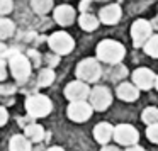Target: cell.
<instances>
[{
	"label": "cell",
	"instance_id": "obj_1",
	"mask_svg": "<svg viewBox=\"0 0 158 151\" xmlns=\"http://www.w3.org/2000/svg\"><path fill=\"white\" fill-rule=\"evenodd\" d=\"M126 55V49L119 41L114 39H104L97 44V59L99 61H106L109 65H116Z\"/></svg>",
	"mask_w": 158,
	"mask_h": 151
},
{
	"label": "cell",
	"instance_id": "obj_2",
	"mask_svg": "<svg viewBox=\"0 0 158 151\" xmlns=\"http://www.w3.org/2000/svg\"><path fill=\"white\" fill-rule=\"evenodd\" d=\"M77 78L80 82H85V83H94L100 78V73H102V68H100V63L99 59L95 58H85L77 65Z\"/></svg>",
	"mask_w": 158,
	"mask_h": 151
},
{
	"label": "cell",
	"instance_id": "obj_3",
	"mask_svg": "<svg viewBox=\"0 0 158 151\" xmlns=\"http://www.w3.org/2000/svg\"><path fill=\"white\" fill-rule=\"evenodd\" d=\"M53 110V104L46 95H31L26 99V112L31 117H46Z\"/></svg>",
	"mask_w": 158,
	"mask_h": 151
},
{
	"label": "cell",
	"instance_id": "obj_4",
	"mask_svg": "<svg viewBox=\"0 0 158 151\" xmlns=\"http://www.w3.org/2000/svg\"><path fill=\"white\" fill-rule=\"evenodd\" d=\"M9 66H10V73L17 82H26L31 75V61L27 56L21 55V53H12L9 58Z\"/></svg>",
	"mask_w": 158,
	"mask_h": 151
},
{
	"label": "cell",
	"instance_id": "obj_5",
	"mask_svg": "<svg viewBox=\"0 0 158 151\" xmlns=\"http://www.w3.org/2000/svg\"><path fill=\"white\" fill-rule=\"evenodd\" d=\"M48 46L56 53V55L65 56V55H68V53H72V49L75 48V41H73V38L68 32L58 31V32H53L48 38Z\"/></svg>",
	"mask_w": 158,
	"mask_h": 151
},
{
	"label": "cell",
	"instance_id": "obj_6",
	"mask_svg": "<svg viewBox=\"0 0 158 151\" xmlns=\"http://www.w3.org/2000/svg\"><path fill=\"white\" fill-rule=\"evenodd\" d=\"M138 139H139V133L131 124H117L114 127V141L121 146H126V148L136 146Z\"/></svg>",
	"mask_w": 158,
	"mask_h": 151
},
{
	"label": "cell",
	"instance_id": "obj_7",
	"mask_svg": "<svg viewBox=\"0 0 158 151\" xmlns=\"http://www.w3.org/2000/svg\"><path fill=\"white\" fill-rule=\"evenodd\" d=\"M151 31H153V27H151V24L148 21H144V19H139V21H136L133 26H131V38H133V44L136 46V48H141L144 44H146L148 41L151 39Z\"/></svg>",
	"mask_w": 158,
	"mask_h": 151
},
{
	"label": "cell",
	"instance_id": "obj_8",
	"mask_svg": "<svg viewBox=\"0 0 158 151\" xmlns=\"http://www.w3.org/2000/svg\"><path fill=\"white\" fill-rule=\"evenodd\" d=\"M94 107L90 105V102H70L66 107V116L70 117V120L73 122H85L92 117Z\"/></svg>",
	"mask_w": 158,
	"mask_h": 151
},
{
	"label": "cell",
	"instance_id": "obj_9",
	"mask_svg": "<svg viewBox=\"0 0 158 151\" xmlns=\"http://www.w3.org/2000/svg\"><path fill=\"white\" fill-rule=\"evenodd\" d=\"M90 92L92 90L89 88V85L85 82H80V80L70 82L65 87V97L70 102H85L90 97Z\"/></svg>",
	"mask_w": 158,
	"mask_h": 151
},
{
	"label": "cell",
	"instance_id": "obj_10",
	"mask_svg": "<svg viewBox=\"0 0 158 151\" xmlns=\"http://www.w3.org/2000/svg\"><path fill=\"white\" fill-rule=\"evenodd\" d=\"M90 105L94 107V110H99V112H102V110H106L107 107L110 105V102H112V93H110V90L107 88V87H95V88L90 92Z\"/></svg>",
	"mask_w": 158,
	"mask_h": 151
},
{
	"label": "cell",
	"instance_id": "obj_11",
	"mask_svg": "<svg viewBox=\"0 0 158 151\" xmlns=\"http://www.w3.org/2000/svg\"><path fill=\"white\" fill-rule=\"evenodd\" d=\"M131 76H133V83L141 90H150L156 83V76L150 68H136Z\"/></svg>",
	"mask_w": 158,
	"mask_h": 151
},
{
	"label": "cell",
	"instance_id": "obj_12",
	"mask_svg": "<svg viewBox=\"0 0 158 151\" xmlns=\"http://www.w3.org/2000/svg\"><path fill=\"white\" fill-rule=\"evenodd\" d=\"M121 15H123V10L117 4H109L106 7L100 9V14H99V21L106 26H112L116 22H119Z\"/></svg>",
	"mask_w": 158,
	"mask_h": 151
},
{
	"label": "cell",
	"instance_id": "obj_13",
	"mask_svg": "<svg viewBox=\"0 0 158 151\" xmlns=\"http://www.w3.org/2000/svg\"><path fill=\"white\" fill-rule=\"evenodd\" d=\"M116 95H117V99L124 100V102H134V100L139 97V88H138L134 83L123 82V83H119V85H117Z\"/></svg>",
	"mask_w": 158,
	"mask_h": 151
},
{
	"label": "cell",
	"instance_id": "obj_14",
	"mask_svg": "<svg viewBox=\"0 0 158 151\" xmlns=\"http://www.w3.org/2000/svg\"><path fill=\"white\" fill-rule=\"evenodd\" d=\"M77 14H75V9L72 5H60V7L55 9V21L58 22L60 26L66 27V26H72L73 21H75Z\"/></svg>",
	"mask_w": 158,
	"mask_h": 151
},
{
	"label": "cell",
	"instance_id": "obj_15",
	"mask_svg": "<svg viewBox=\"0 0 158 151\" xmlns=\"http://www.w3.org/2000/svg\"><path fill=\"white\" fill-rule=\"evenodd\" d=\"M94 137H95L97 143L106 146V144L114 137V127L110 126L109 122H99L94 127Z\"/></svg>",
	"mask_w": 158,
	"mask_h": 151
},
{
	"label": "cell",
	"instance_id": "obj_16",
	"mask_svg": "<svg viewBox=\"0 0 158 151\" xmlns=\"http://www.w3.org/2000/svg\"><path fill=\"white\" fill-rule=\"evenodd\" d=\"M9 149L10 151H31V141L24 136V134H15L9 141Z\"/></svg>",
	"mask_w": 158,
	"mask_h": 151
},
{
	"label": "cell",
	"instance_id": "obj_17",
	"mask_svg": "<svg viewBox=\"0 0 158 151\" xmlns=\"http://www.w3.org/2000/svg\"><path fill=\"white\" fill-rule=\"evenodd\" d=\"M24 136L27 137L31 143H38V141L44 139V129L41 124H29L24 129Z\"/></svg>",
	"mask_w": 158,
	"mask_h": 151
},
{
	"label": "cell",
	"instance_id": "obj_18",
	"mask_svg": "<svg viewBox=\"0 0 158 151\" xmlns=\"http://www.w3.org/2000/svg\"><path fill=\"white\" fill-rule=\"evenodd\" d=\"M99 22L100 21L95 17V15L85 14V12H83V14L78 17V26L83 29V31H95L97 26H99Z\"/></svg>",
	"mask_w": 158,
	"mask_h": 151
},
{
	"label": "cell",
	"instance_id": "obj_19",
	"mask_svg": "<svg viewBox=\"0 0 158 151\" xmlns=\"http://www.w3.org/2000/svg\"><path fill=\"white\" fill-rule=\"evenodd\" d=\"M15 31V26L12 21L5 17H0V41H4V39H9Z\"/></svg>",
	"mask_w": 158,
	"mask_h": 151
},
{
	"label": "cell",
	"instance_id": "obj_20",
	"mask_svg": "<svg viewBox=\"0 0 158 151\" xmlns=\"http://www.w3.org/2000/svg\"><path fill=\"white\" fill-rule=\"evenodd\" d=\"M31 7L36 14H48L53 9V0H31Z\"/></svg>",
	"mask_w": 158,
	"mask_h": 151
},
{
	"label": "cell",
	"instance_id": "obj_21",
	"mask_svg": "<svg viewBox=\"0 0 158 151\" xmlns=\"http://www.w3.org/2000/svg\"><path fill=\"white\" fill-rule=\"evenodd\" d=\"M143 122L146 126H153V124L158 122V107H146L143 110Z\"/></svg>",
	"mask_w": 158,
	"mask_h": 151
},
{
	"label": "cell",
	"instance_id": "obj_22",
	"mask_svg": "<svg viewBox=\"0 0 158 151\" xmlns=\"http://www.w3.org/2000/svg\"><path fill=\"white\" fill-rule=\"evenodd\" d=\"M38 80H39V85H41V87L51 85V83L55 82V71H53L51 68L41 70V71H39V75H38Z\"/></svg>",
	"mask_w": 158,
	"mask_h": 151
},
{
	"label": "cell",
	"instance_id": "obj_23",
	"mask_svg": "<svg viewBox=\"0 0 158 151\" xmlns=\"http://www.w3.org/2000/svg\"><path fill=\"white\" fill-rule=\"evenodd\" d=\"M144 53L151 58H158V34L151 36V39L144 44Z\"/></svg>",
	"mask_w": 158,
	"mask_h": 151
},
{
	"label": "cell",
	"instance_id": "obj_24",
	"mask_svg": "<svg viewBox=\"0 0 158 151\" xmlns=\"http://www.w3.org/2000/svg\"><path fill=\"white\" fill-rule=\"evenodd\" d=\"M146 137L151 141V143L158 144V122L146 127Z\"/></svg>",
	"mask_w": 158,
	"mask_h": 151
},
{
	"label": "cell",
	"instance_id": "obj_25",
	"mask_svg": "<svg viewBox=\"0 0 158 151\" xmlns=\"http://www.w3.org/2000/svg\"><path fill=\"white\" fill-rule=\"evenodd\" d=\"M14 9V4L12 0H0V15H7L12 12Z\"/></svg>",
	"mask_w": 158,
	"mask_h": 151
},
{
	"label": "cell",
	"instance_id": "obj_26",
	"mask_svg": "<svg viewBox=\"0 0 158 151\" xmlns=\"http://www.w3.org/2000/svg\"><path fill=\"white\" fill-rule=\"evenodd\" d=\"M5 76H7V65H5L4 59L0 58V82L5 80Z\"/></svg>",
	"mask_w": 158,
	"mask_h": 151
},
{
	"label": "cell",
	"instance_id": "obj_27",
	"mask_svg": "<svg viewBox=\"0 0 158 151\" xmlns=\"http://www.w3.org/2000/svg\"><path fill=\"white\" fill-rule=\"evenodd\" d=\"M9 120V114H7V110L4 109V107H0V127L2 126H5V122Z\"/></svg>",
	"mask_w": 158,
	"mask_h": 151
},
{
	"label": "cell",
	"instance_id": "obj_28",
	"mask_svg": "<svg viewBox=\"0 0 158 151\" xmlns=\"http://www.w3.org/2000/svg\"><path fill=\"white\" fill-rule=\"evenodd\" d=\"M100 151H121V149L117 146H114V144H106V146H102Z\"/></svg>",
	"mask_w": 158,
	"mask_h": 151
},
{
	"label": "cell",
	"instance_id": "obj_29",
	"mask_svg": "<svg viewBox=\"0 0 158 151\" xmlns=\"http://www.w3.org/2000/svg\"><path fill=\"white\" fill-rule=\"evenodd\" d=\"M126 151H146V149H144V148H141V146H138V144H136V146L126 148Z\"/></svg>",
	"mask_w": 158,
	"mask_h": 151
},
{
	"label": "cell",
	"instance_id": "obj_30",
	"mask_svg": "<svg viewBox=\"0 0 158 151\" xmlns=\"http://www.w3.org/2000/svg\"><path fill=\"white\" fill-rule=\"evenodd\" d=\"M5 53H7V46H5L4 43H0V58H2Z\"/></svg>",
	"mask_w": 158,
	"mask_h": 151
},
{
	"label": "cell",
	"instance_id": "obj_31",
	"mask_svg": "<svg viewBox=\"0 0 158 151\" xmlns=\"http://www.w3.org/2000/svg\"><path fill=\"white\" fill-rule=\"evenodd\" d=\"M48 151H65V149H63L61 146H51V148H49Z\"/></svg>",
	"mask_w": 158,
	"mask_h": 151
},
{
	"label": "cell",
	"instance_id": "obj_32",
	"mask_svg": "<svg viewBox=\"0 0 158 151\" xmlns=\"http://www.w3.org/2000/svg\"><path fill=\"white\" fill-rule=\"evenodd\" d=\"M155 87H156V90H158V75H156V83H155Z\"/></svg>",
	"mask_w": 158,
	"mask_h": 151
},
{
	"label": "cell",
	"instance_id": "obj_33",
	"mask_svg": "<svg viewBox=\"0 0 158 151\" xmlns=\"http://www.w3.org/2000/svg\"><path fill=\"white\" fill-rule=\"evenodd\" d=\"M95 2H106V0H95Z\"/></svg>",
	"mask_w": 158,
	"mask_h": 151
}]
</instances>
